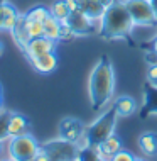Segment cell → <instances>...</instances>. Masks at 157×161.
I'll list each match as a JSON object with an SVG mask.
<instances>
[{"label":"cell","mask_w":157,"mask_h":161,"mask_svg":"<svg viewBox=\"0 0 157 161\" xmlns=\"http://www.w3.org/2000/svg\"><path fill=\"white\" fill-rule=\"evenodd\" d=\"M88 92H90V102L93 110H103L110 103L115 92V71H113L112 61L107 56L97 61L90 73L88 80Z\"/></svg>","instance_id":"1"},{"label":"cell","mask_w":157,"mask_h":161,"mask_svg":"<svg viewBox=\"0 0 157 161\" xmlns=\"http://www.w3.org/2000/svg\"><path fill=\"white\" fill-rule=\"evenodd\" d=\"M133 20L125 2H113L105 10L102 20L98 22V31L105 39H122L132 32Z\"/></svg>","instance_id":"2"},{"label":"cell","mask_w":157,"mask_h":161,"mask_svg":"<svg viewBox=\"0 0 157 161\" xmlns=\"http://www.w3.org/2000/svg\"><path fill=\"white\" fill-rule=\"evenodd\" d=\"M117 119H118V114H117L115 107H110L107 110H103L97 119L93 120V124H90L86 127V134L85 139L81 141L80 149L86 146H98L102 144L107 137H110L112 134H115V127H117Z\"/></svg>","instance_id":"3"},{"label":"cell","mask_w":157,"mask_h":161,"mask_svg":"<svg viewBox=\"0 0 157 161\" xmlns=\"http://www.w3.org/2000/svg\"><path fill=\"white\" fill-rule=\"evenodd\" d=\"M41 149L36 137L30 134H24V136L10 137L7 141V156L14 161H34L36 156Z\"/></svg>","instance_id":"4"},{"label":"cell","mask_w":157,"mask_h":161,"mask_svg":"<svg viewBox=\"0 0 157 161\" xmlns=\"http://www.w3.org/2000/svg\"><path fill=\"white\" fill-rule=\"evenodd\" d=\"M42 147L49 154L51 161H75L80 154V146L63 137L52 139V141L42 144Z\"/></svg>","instance_id":"5"},{"label":"cell","mask_w":157,"mask_h":161,"mask_svg":"<svg viewBox=\"0 0 157 161\" xmlns=\"http://www.w3.org/2000/svg\"><path fill=\"white\" fill-rule=\"evenodd\" d=\"M127 5L130 17H132L135 25H154L157 24V17L152 10V5L149 0H123Z\"/></svg>","instance_id":"6"},{"label":"cell","mask_w":157,"mask_h":161,"mask_svg":"<svg viewBox=\"0 0 157 161\" xmlns=\"http://www.w3.org/2000/svg\"><path fill=\"white\" fill-rule=\"evenodd\" d=\"M86 127L81 120L75 119V117H66L59 122V137L66 139L69 142H75L80 146L81 141L85 139Z\"/></svg>","instance_id":"7"},{"label":"cell","mask_w":157,"mask_h":161,"mask_svg":"<svg viewBox=\"0 0 157 161\" xmlns=\"http://www.w3.org/2000/svg\"><path fill=\"white\" fill-rule=\"evenodd\" d=\"M66 22L69 24V27L73 29L75 36H88L98 27V22L91 20L88 15H85L81 10H71L68 20Z\"/></svg>","instance_id":"8"},{"label":"cell","mask_w":157,"mask_h":161,"mask_svg":"<svg viewBox=\"0 0 157 161\" xmlns=\"http://www.w3.org/2000/svg\"><path fill=\"white\" fill-rule=\"evenodd\" d=\"M56 42L58 41H52L49 37H34L30 39V42L27 44V47L24 49V54L27 56L29 61H32V59L39 58V56L46 54V53H54L56 51Z\"/></svg>","instance_id":"9"},{"label":"cell","mask_w":157,"mask_h":161,"mask_svg":"<svg viewBox=\"0 0 157 161\" xmlns=\"http://www.w3.org/2000/svg\"><path fill=\"white\" fill-rule=\"evenodd\" d=\"M20 12L12 5L8 0H2L0 3V31H8L10 32L17 24V20L20 19Z\"/></svg>","instance_id":"10"},{"label":"cell","mask_w":157,"mask_h":161,"mask_svg":"<svg viewBox=\"0 0 157 161\" xmlns=\"http://www.w3.org/2000/svg\"><path fill=\"white\" fill-rule=\"evenodd\" d=\"M95 149H97L100 159H108L110 161L118 151L123 149V142H122V139L117 136V134H112L110 137L105 139L102 144L95 146Z\"/></svg>","instance_id":"11"},{"label":"cell","mask_w":157,"mask_h":161,"mask_svg":"<svg viewBox=\"0 0 157 161\" xmlns=\"http://www.w3.org/2000/svg\"><path fill=\"white\" fill-rule=\"evenodd\" d=\"M30 134V120L24 114L19 112H12L10 119H8V139Z\"/></svg>","instance_id":"12"},{"label":"cell","mask_w":157,"mask_h":161,"mask_svg":"<svg viewBox=\"0 0 157 161\" xmlns=\"http://www.w3.org/2000/svg\"><path fill=\"white\" fill-rule=\"evenodd\" d=\"M30 64H32V68L36 69L37 73L49 75V73H52L58 68V56H56V51L54 53H46V54L39 56L36 59H32Z\"/></svg>","instance_id":"13"},{"label":"cell","mask_w":157,"mask_h":161,"mask_svg":"<svg viewBox=\"0 0 157 161\" xmlns=\"http://www.w3.org/2000/svg\"><path fill=\"white\" fill-rule=\"evenodd\" d=\"M78 10H81L83 14L88 15L95 22H100L107 7L102 3V0H80V8Z\"/></svg>","instance_id":"14"},{"label":"cell","mask_w":157,"mask_h":161,"mask_svg":"<svg viewBox=\"0 0 157 161\" xmlns=\"http://www.w3.org/2000/svg\"><path fill=\"white\" fill-rule=\"evenodd\" d=\"M10 36H12V39H14V42L22 51L27 47V44L30 42V39H32V37H30V34L27 31V25H25V17L24 15H20V19L17 20V24L14 25V29L10 31Z\"/></svg>","instance_id":"15"},{"label":"cell","mask_w":157,"mask_h":161,"mask_svg":"<svg viewBox=\"0 0 157 161\" xmlns=\"http://www.w3.org/2000/svg\"><path fill=\"white\" fill-rule=\"evenodd\" d=\"M113 107H115L118 117H130L137 112L139 103H137V100L133 97H130V95H122V97H118L113 102Z\"/></svg>","instance_id":"16"},{"label":"cell","mask_w":157,"mask_h":161,"mask_svg":"<svg viewBox=\"0 0 157 161\" xmlns=\"http://www.w3.org/2000/svg\"><path fill=\"white\" fill-rule=\"evenodd\" d=\"M139 147L145 156H157V132H142L139 136Z\"/></svg>","instance_id":"17"},{"label":"cell","mask_w":157,"mask_h":161,"mask_svg":"<svg viewBox=\"0 0 157 161\" xmlns=\"http://www.w3.org/2000/svg\"><path fill=\"white\" fill-rule=\"evenodd\" d=\"M49 12L52 17H56V19L59 20V22H66L69 14H71V10H69L68 3L64 2V0H56V2L51 3L49 7Z\"/></svg>","instance_id":"18"},{"label":"cell","mask_w":157,"mask_h":161,"mask_svg":"<svg viewBox=\"0 0 157 161\" xmlns=\"http://www.w3.org/2000/svg\"><path fill=\"white\" fill-rule=\"evenodd\" d=\"M44 37H49L52 41H59V29H61V22L56 17L49 15L44 20Z\"/></svg>","instance_id":"19"},{"label":"cell","mask_w":157,"mask_h":161,"mask_svg":"<svg viewBox=\"0 0 157 161\" xmlns=\"http://www.w3.org/2000/svg\"><path fill=\"white\" fill-rule=\"evenodd\" d=\"M145 114H157V86H145Z\"/></svg>","instance_id":"20"},{"label":"cell","mask_w":157,"mask_h":161,"mask_svg":"<svg viewBox=\"0 0 157 161\" xmlns=\"http://www.w3.org/2000/svg\"><path fill=\"white\" fill-rule=\"evenodd\" d=\"M49 15H51L49 8L44 7V5H36V7L29 8V10L24 14L25 19H27V20H34V22H44Z\"/></svg>","instance_id":"21"},{"label":"cell","mask_w":157,"mask_h":161,"mask_svg":"<svg viewBox=\"0 0 157 161\" xmlns=\"http://www.w3.org/2000/svg\"><path fill=\"white\" fill-rule=\"evenodd\" d=\"M12 112L2 110L0 112V139L2 141H8V119H10Z\"/></svg>","instance_id":"22"},{"label":"cell","mask_w":157,"mask_h":161,"mask_svg":"<svg viewBox=\"0 0 157 161\" xmlns=\"http://www.w3.org/2000/svg\"><path fill=\"white\" fill-rule=\"evenodd\" d=\"M25 25H27V31L30 34V37H41L44 36V24L42 22H34V20H27L25 19Z\"/></svg>","instance_id":"23"},{"label":"cell","mask_w":157,"mask_h":161,"mask_svg":"<svg viewBox=\"0 0 157 161\" xmlns=\"http://www.w3.org/2000/svg\"><path fill=\"white\" fill-rule=\"evenodd\" d=\"M76 37L75 32H73V29L69 27L68 22H61V29H59V39L61 41H69V39Z\"/></svg>","instance_id":"24"},{"label":"cell","mask_w":157,"mask_h":161,"mask_svg":"<svg viewBox=\"0 0 157 161\" xmlns=\"http://www.w3.org/2000/svg\"><path fill=\"white\" fill-rule=\"evenodd\" d=\"M135 158L137 156H133L130 151H125V149H122V151H118L113 158L110 159V161H135Z\"/></svg>","instance_id":"25"},{"label":"cell","mask_w":157,"mask_h":161,"mask_svg":"<svg viewBox=\"0 0 157 161\" xmlns=\"http://www.w3.org/2000/svg\"><path fill=\"white\" fill-rule=\"evenodd\" d=\"M147 83H150L152 86H157V63L150 64L147 69Z\"/></svg>","instance_id":"26"},{"label":"cell","mask_w":157,"mask_h":161,"mask_svg":"<svg viewBox=\"0 0 157 161\" xmlns=\"http://www.w3.org/2000/svg\"><path fill=\"white\" fill-rule=\"evenodd\" d=\"M34 161H51V158H49V154L44 151V147L41 146V149H39V153H37V156H36V159Z\"/></svg>","instance_id":"27"},{"label":"cell","mask_w":157,"mask_h":161,"mask_svg":"<svg viewBox=\"0 0 157 161\" xmlns=\"http://www.w3.org/2000/svg\"><path fill=\"white\" fill-rule=\"evenodd\" d=\"M64 2L68 3L69 10H78L80 8V0H64Z\"/></svg>","instance_id":"28"},{"label":"cell","mask_w":157,"mask_h":161,"mask_svg":"<svg viewBox=\"0 0 157 161\" xmlns=\"http://www.w3.org/2000/svg\"><path fill=\"white\" fill-rule=\"evenodd\" d=\"M3 153H7V141L0 139V158H3Z\"/></svg>","instance_id":"29"},{"label":"cell","mask_w":157,"mask_h":161,"mask_svg":"<svg viewBox=\"0 0 157 161\" xmlns=\"http://www.w3.org/2000/svg\"><path fill=\"white\" fill-rule=\"evenodd\" d=\"M150 2V5H152V10H154V14L157 17V0H149Z\"/></svg>","instance_id":"30"},{"label":"cell","mask_w":157,"mask_h":161,"mask_svg":"<svg viewBox=\"0 0 157 161\" xmlns=\"http://www.w3.org/2000/svg\"><path fill=\"white\" fill-rule=\"evenodd\" d=\"M152 51H154V53H157V37L152 39Z\"/></svg>","instance_id":"31"},{"label":"cell","mask_w":157,"mask_h":161,"mask_svg":"<svg viewBox=\"0 0 157 161\" xmlns=\"http://www.w3.org/2000/svg\"><path fill=\"white\" fill-rule=\"evenodd\" d=\"M113 2H115V0H102V3H103V5H105V7H107V8H108V7H110V5H112V3H113Z\"/></svg>","instance_id":"32"},{"label":"cell","mask_w":157,"mask_h":161,"mask_svg":"<svg viewBox=\"0 0 157 161\" xmlns=\"http://www.w3.org/2000/svg\"><path fill=\"white\" fill-rule=\"evenodd\" d=\"M3 49H5V47H3V42H2V41H0V56H2V54H3Z\"/></svg>","instance_id":"33"},{"label":"cell","mask_w":157,"mask_h":161,"mask_svg":"<svg viewBox=\"0 0 157 161\" xmlns=\"http://www.w3.org/2000/svg\"><path fill=\"white\" fill-rule=\"evenodd\" d=\"M0 161H14V159H10L8 156H3V158H0Z\"/></svg>","instance_id":"34"},{"label":"cell","mask_w":157,"mask_h":161,"mask_svg":"<svg viewBox=\"0 0 157 161\" xmlns=\"http://www.w3.org/2000/svg\"><path fill=\"white\" fill-rule=\"evenodd\" d=\"M135 161H147V159H144V158H135Z\"/></svg>","instance_id":"35"},{"label":"cell","mask_w":157,"mask_h":161,"mask_svg":"<svg viewBox=\"0 0 157 161\" xmlns=\"http://www.w3.org/2000/svg\"><path fill=\"white\" fill-rule=\"evenodd\" d=\"M3 110V108H2V98H0V112H2Z\"/></svg>","instance_id":"36"},{"label":"cell","mask_w":157,"mask_h":161,"mask_svg":"<svg viewBox=\"0 0 157 161\" xmlns=\"http://www.w3.org/2000/svg\"><path fill=\"white\" fill-rule=\"evenodd\" d=\"M0 98H2V85H0Z\"/></svg>","instance_id":"37"},{"label":"cell","mask_w":157,"mask_h":161,"mask_svg":"<svg viewBox=\"0 0 157 161\" xmlns=\"http://www.w3.org/2000/svg\"><path fill=\"white\" fill-rule=\"evenodd\" d=\"M98 161H108V159H98Z\"/></svg>","instance_id":"38"},{"label":"cell","mask_w":157,"mask_h":161,"mask_svg":"<svg viewBox=\"0 0 157 161\" xmlns=\"http://www.w3.org/2000/svg\"><path fill=\"white\" fill-rule=\"evenodd\" d=\"M0 3H2V0H0Z\"/></svg>","instance_id":"39"}]
</instances>
